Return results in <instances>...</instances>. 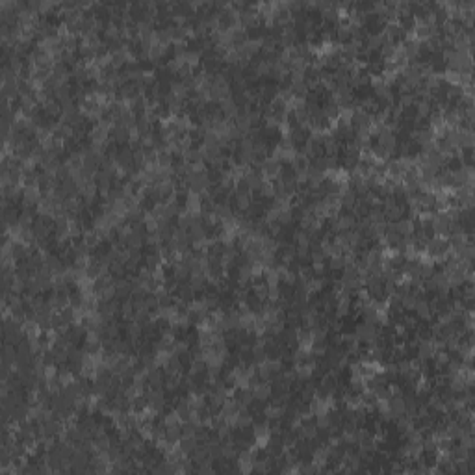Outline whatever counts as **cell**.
I'll list each match as a JSON object with an SVG mask.
<instances>
[{"instance_id": "3957f363", "label": "cell", "mask_w": 475, "mask_h": 475, "mask_svg": "<svg viewBox=\"0 0 475 475\" xmlns=\"http://www.w3.org/2000/svg\"><path fill=\"white\" fill-rule=\"evenodd\" d=\"M281 171H282V165L277 158H269L262 164V173L266 174V177H279Z\"/></svg>"}, {"instance_id": "6da1fadb", "label": "cell", "mask_w": 475, "mask_h": 475, "mask_svg": "<svg viewBox=\"0 0 475 475\" xmlns=\"http://www.w3.org/2000/svg\"><path fill=\"white\" fill-rule=\"evenodd\" d=\"M425 249H427V253H429L431 256H436V258H445L447 251H449V241L445 240L444 236H433V238L427 241Z\"/></svg>"}, {"instance_id": "7a4b0ae2", "label": "cell", "mask_w": 475, "mask_h": 475, "mask_svg": "<svg viewBox=\"0 0 475 475\" xmlns=\"http://www.w3.org/2000/svg\"><path fill=\"white\" fill-rule=\"evenodd\" d=\"M414 312H416V316L419 317V319H423V321H429V319H433V308H431L429 301L427 299H423V297H419L418 301H416V307H414Z\"/></svg>"}]
</instances>
